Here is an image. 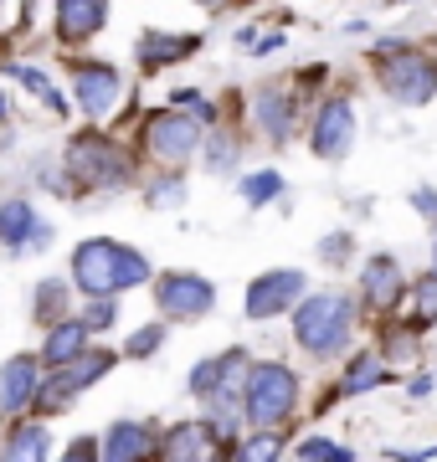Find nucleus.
Returning a JSON list of instances; mask_svg holds the SVG:
<instances>
[{"instance_id": "obj_15", "label": "nucleus", "mask_w": 437, "mask_h": 462, "mask_svg": "<svg viewBox=\"0 0 437 462\" xmlns=\"http://www.w3.org/2000/svg\"><path fill=\"white\" fill-rule=\"evenodd\" d=\"M88 324L83 319H57L51 324V334H47V349H42V360L47 365H62V360H72V355H83L88 349Z\"/></svg>"}, {"instance_id": "obj_5", "label": "nucleus", "mask_w": 437, "mask_h": 462, "mask_svg": "<svg viewBox=\"0 0 437 462\" xmlns=\"http://www.w3.org/2000/svg\"><path fill=\"white\" fill-rule=\"evenodd\" d=\"M108 370H114V355L83 349V355H72V360L57 365V375H51L47 385H36V406H42V411H57V406H68L78 391H88L93 380H103Z\"/></svg>"}, {"instance_id": "obj_28", "label": "nucleus", "mask_w": 437, "mask_h": 462, "mask_svg": "<svg viewBox=\"0 0 437 462\" xmlns=\"http://www.w3.org/2000/svg\"><path fill=\"white\" fill-rule=\"evenodd\" d=\"M278 452H284V442H278L273 431H263V437H253V442L237 447V457H247V462H268V457H278Z\"/></svg>"}, {"instance_id": "obj_1", "label": "nucleus", "mask_w": 437, "mask_h": 462, "mask_svg": "<svg viewBox=\"0 0 437 462\" xmlns=\"http://www.w3.org/2000/svg\"><path fill=\"white\" fill-rule=\"evenodd\" d=\"M150 278V257L135 247H118V242H83L72 252V282L83 293H118V288H139Z\"/></svg>"}, {"instance_id": "obj_8", "label": "nucleus", "mask_w": 437, "mask_h": 462, "mask_svg": "<svg viewBox=\"0 0 437 462\" xmlns=\"http://www.w3.org/2000/svg\"><path fill=\"white\" fill-rule=\"evenodd\" d=\"M144 144H150L154 160L181 165V160H191L196 144H201V124H196V118H185V114H154L150 129H144Z\"/></svg>"}, {"instance_id": "obj_3", "label": "nucleus", "mask_w": 437, "mask_h": 462, "mask_svg": "<svg viewBox=\"0 0 437 462\" xmlns=\"http://www.w3.org/2000/svg\"><path fill=\"white\" fill-rule=\"evenodd\" d=\"M299 406V380L288 365H253L242 380V411L257 427H278L288 411Z\"/></svg>"}, {"instance_id": "obj_32", "label": "nucleus", "mask_w": 437, "mask_h": 462, "mask_svg": "<svg viewBox=\"0 0 437 462\" xmlns=\"http://www.w3.org/2000/svg\"><path fill=\"white\" fill-rule=\"evenodd\" d=\"M206 165L217 170V175H221V170H232V165H237V144L227 139V134H221V139H211V154H206Z\"/></svg>"}, {"instance_id": "obj_6", "label": "nucleus", "mask_w": 437, "mask_h": 462, "mask_svg": "<svg viewBox=\"0 0 437 462\" xmlns=\"http://www.w3.org/2000/svg\"><path fill=\"white\" fill-rule=\"evenodd\" d=\"M154 303L165 319H206L217 309V288L196 273H165L154 282Z\"/></svg>"}, {"instance_id": "obj_26", "label": "nucleus", "mask_w": 437, "mask_h": 462, "mask_svg": "<svg viewBox=\"0 0 437 462\" xmlns=\"http://www.w3.org/2000/svg\"><path fill=\"white\" fill-rule=\"evenodd\" d=\"M160 345H165V324H150V329L129 334V345H124V355H135V360H144V355H154Z\"/></svg>"}, {"instance_id": "obj_12", "label": "nucleus", "mask_w": 437, "mask_h": 462, "mask_svg": "<svg viewBox=\"0 0 437 462\" xmlns=\"http://www.w3.org/2000/svg\"><path fill=\"white\" fill-rule=\"evenodd\" d=\"M36 385H42V375H36V360H32V355L5 360V365H0V411H21V406H32V401H36Z\"/></svg>"}, {"instance_id": "obj_34", "label": "nucleus", "mask_w": 437, "mask_h": 462, "mask_svg": "<svg viewBox=\"0 0 437 462\" xmlns=\"http://www.w3.org/2000/svg\"><path fill=\"white\" fill-rule=\"evenodd\" d=\"M412 200H417L422 216H437V196H432V190H412Z\"/></svg>"}, {"instance_id": "obj_21", "label": "nucleus", "mask_w": 437, "mask_h": 462, "mask_svg": "<svg viewBox=\"0 0 437 462\" xmlns=\"http://www.w3.org/2000/svg\"><path fill=\"white\" fill-rule=\"evenodd\" d=\"M62 314H68V282L42 278L36 282V319H42V324H57Z\"/></svg>"}, {"instance_id": "obj_18", "label": "nucleus", "mask_w": 437, "mask_h": 462, "mask_svg": "<svg viewBox=\"0 0 437 462\" xmlns=\"http://www.w3.org/2000/svg\"><path fill=\"white\" fill-rule=\"evenodd\" d=\"M32 231H36V211H32V200H5L0 206V242H11V247H26L32 242Z\"/></svg>"}, {"instance_id": "obj_11", "label": "nucleus", "mask_w": 437, "mask_h": 462, "mask_svg": "<svg viewBox=\"0 0 437 462\" xmlns=\"http://www.w3.org/2000/svg\"><path fill=\"white\" fill-rule=\"evenodd\" d=\"M78 108L83 114H93V118H103V114H114V103H118V72L108 62H83L78 67Z\"/></svg>"}, {"instance_id": "obj_2", "label": "nucleus", "mask_w": 437, "mask_h": 462, "mask_svg": "<svg viewBox=\"0 0 437 462\" xmlns=\"http://www.w3.org/2000/svg\"><path fill=\"white\" fill-rule=\"evenodd\" d=\"M350 298L345 293H309L293 309V334H299V345L309 349V355H320V360H330V355H339V349L350 345Z\"/></svg>"}, {"instance_id": "obj_13", "label": "nucleus", "mask_w": 437, "mask_h": 462, "mask_svg": "<svg viewBox=\"0 0 437 462\" xmlns=\"http://www.w3.org/2000/svg\"><path fill=\"white\" fill-rule=\"evenodd\" d=\"M108 21V0H57V36L62 42H88Z\"/></svg>"}, {"instance_id": "obj_24", "label": "nucleus", "mask_w": 437, "mask_h": 462, "mask_svg": "<svg viewBox=\"0 0 437 462\" xmlns=\"http://www.w3.org/2000/svg\"><path fill=\"white\" fill-rule=\"evenodd\" d=\"M278 190H284V175L278 170H257V175L242 180V200L247 206H268V200H278Z\"/></svg>"}, {"instance_id": "obj_7", "label": "nucleus", "mask_w": 437, "mask_h": 462, "mask_svg": "<svg viewBox=\"0 0 437 462\" xmlns=\"http://www.w3.org/2000/svg\"><path fill=\"white\" fill-rule=\"evenodd\" d=\"M299 298H303V273H293V267H273V273H263V278L247 282L242 309H247V319H278V314H288Z\"/></svg>"}, {"instance_id": "obj_10", "label": "nucleus", "mask_w": 437, "mask_h": 462, "mask_svg": "<svg viewBox=\"0 0 437 462\" xmlns=\"http://www.w3.org/2000/svg\"><path fill=\"white\" fill-rule=\"evenodd\" d=\"M355 144V114H350V103L335 98V103H324L320 118H314V154L320 160H345Z\"/></svg>"}, {"instance_id": "obj_35", "label": "nucleus", "mask_w": 437, "mask_h": 462, "mask_svg": "<svg viewBox=\"0 0 437 462\" xmlns=\"http://www.w3.org/2000/svg\"><path fill=\"white\" fill-rule=\"evenodd\" d=\"M68 457H98V442H78V447L68 452Z\"/></svg>"}, {"instance_id": "obj_29", "label": "nucleus", "mask_w": 437, "mask_h": 462, "mask_svg": "<svg viewBox=\"0 0 437 462\" xmlns=\"http://www.w3.org/2000/svg\"><path fill=\"white\" fill-rule=\"evenodd\" d=\"M114 319H118L114 293H98V298H93V309H88V319H83V324H88V329H108Z\"/></svg>"}, {"instance_id": "obj_36", "label": "nucleus", "mask_w": 437, "mask_h": 462, "mask_svg": "<svg viewBox=\"0 0 437 462\" xmlns=\"http://www.w3.org/2000/svg\"><path fill=\"white\" fill-rule=\"evenodd\" d=\"M432 267H437V242H432Z\"/></svg>"}, {"instance_id": "obj_9", "label": "nucleus", "mask_w": 437, "mask_h": 462, "mask_svg": "<svg viewBox=\"0 0 437 462\" xmlns=\"http://www.w3.org/2000/svg\"><path fill=\"white\" fill-rule=\"evenodd\" d=\"M68 165H72V175H78V180L103 185V190L129 180V160H124L114 144H103V139H78V144H72V154H68Z\"/></svg>"}, {"instance_id": "obj_4", "label": "nucleus", "mask_w": 437, "mask_h": 462, "mask_svg": "<svg viewBox=\"0 0 437 462\" xmlns=\"http://www.w3.org/2000/svg\"><path fill=\"white\" fill-rule=\"evenodd\" d=\"M381 88H386L396 103L406 108H422V103L437 98V62L432 57H422V51H386V62H381Z\"/></svg>"}, {"instance_id": "obj_27", "label": "nucleus", "mask_w": 437, "mask_h": 462, "mask_svg": "<svg viewBox=\"0 0 437 462\" xmlns=\"http://www.w3.org/2000/svg\"><path fill=\"white\" fill-rule=\"evenodd\" d=\"M217 385H221V355H217V360H206V365H196V370H191V396H211Z\"/></svg>"}, {"instance_id": "obj_30", "label": "nucleus", "mask_w": 437, "mask_h": 462, "mask_svg": "<svg viewBox=\"0 0 437 462\" xmlns=\"http://www.w3.org/2000/svg\"><path fill=\"white\" fill-rule=\"evenodd\" d=\"M299 457H335V462H345L350 457V447H339V442H324V437H314V442H299Z\"/></svg>"}, {"instance_id": "obj_19", "label": "nucleus", "mask_w": 437, "mask_h": 462, "mask_svg": "<svg viewBox=\"0 0 437 462\" xmlns=\"http://www.w3.org/2000/svg\"><path fill=\"white\" fill-rule=\"evenodd\" d=\"M257 124L268 129V139H288L293 108H288V98L278 93V88H263V93H257Z\"/></svg>"}, {"instance_id": "obj_33", "label": "nucleus", "mask_w": 437, "mask_h": 462, "mask_svg": "<svg viewBox=\"0 0 437 462\" xmlns=\"http://www.w3.org/2000/svg\"><path fill=\"white\" fill-rule=\"evenodd\" d=\"M185 200V190H181V180H160L150 190V206H181Z\"/></svg>"}, {"instance_id": "obj_25", "label": "nucleus", "mask_w": 437, "mask_h": 462, "mask_svg": "<svg viewBox=\"0 0 437 462\" xmlns=\"http://www.w3.org/2000/svg\"><path fill=\"white\" fill-rule=\"evenodd\" d=\"M412 303H417V314L427 319V324L437 319V267H432V273H422V278L412 282Z\"/></svg>"}, {"instance_id": "obj_20", "label": "nucleus", "mask_w": 437, "mask_h": 462, "mask_svg": "<svg viewBox=\"0 0 437 462\" xmlns=\"http://www.w3.org/2000/svg\"><path fill=\"white\" fill-rule=\"evenodd\" d=\"M165 457H206L211 452V427L206 421H191V427H175L165 437V447H160Z\"/></svg>"}, {"instance_id": "obj_22", "label": "nucleus", "mask_w": 437, "mask_h": 462, "mask_svg": "<svg viewBox=\"0 0 437 462\" xmlns=\"http://www.w3.org/2000/svg\"><path fill=\"white\" fill-rule=\"evenodd\" d=\"M381 380H386V365L376 360V355H355L350 375H345V385H339V396H360V391L381 385Z\"/></svg>"}, {"instance_id": "obj_17", "label": "nucleus", "mask_w": 437, "mask_h": 462, "mask_svg": "<svg viewBox=\"0 0 437 462\" xmlns=\"http://www.w3.org/2000/svg\"><path fill=\"white\" fill-rule=\"evenodd\" d=\"M185 51H196V36H160V32H144L139 36V62L144 67H165Z\"/></svg>"}, {"instance_id": "obj_14", "label": "nucleus", "mask_w": 437, "mask_h": 462, "mask_svg": "<svg viewBox=\"0 0 437 462\" xmlns=\"http://www.w3.org/2000/svg\"><path fill=\"white\" fill-rule=\"evenodd\" d=\"M366 298H370V309H381V314H391L396 303H402V293H406V278H402V267L391 263V257H370V267H366Z\"/></svg>"}, {"instance_id": "obj_16", "label": "nucleus", "mask_w": 437, "mask_h": 462, "mask_svg": "<svg viewBox=\"0 0 437 462\" xmlns=\"http://www.w3.org/2000/svg\"><path fill=\"white\" fill-rule=\"evenodd\" d=\"M144 452H150V431L139 421H118L98 442V457H108V462H129V457H144Z\"/></svg>"}, {"instance_id": "obj_23", "label": "nucleus", "mask_w": 437, "mask_h": 462, "mask_svg": "<svg viewBox=\"0 0 437 462\" xmlns=\"http://www.w3.org/2000/svg\"><path fill=\"white\" fill-rule=\"evenodd\" d=\"M51 442H47V427H16L11 442H5V457H47Z\"/></svg>"}, {"instance_id": "obj_31", "label": "nucleus", "mask_w": 437, "mask_h": 462, "mask_svg": "<svg viewBox=\"0 0 437 462\" xmlns=\"http://www.w3.org/2000/svg\"><path fill=\"white\" fill-rule=\"evenodd\" d=\"M5 72H11V78H16V83L21 88H32V93H42V98H47V93H51V83H47V72H42V67H5Z\"/></svg>"}]
</instances>
